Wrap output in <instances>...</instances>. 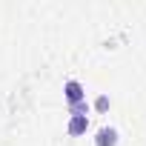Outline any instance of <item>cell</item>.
I'll return each instance as SVG.
<instances>
[{
  "label": "cell",
  "mask_w": 146,
  "mask_h": 146,
  "mask_svg": "<svg viewBox=\"0 0 146 146\" xmlns=\"http://www.w3.org/2000/svg\"><path fill=\"white\" fill-rule=\"evenodd\" d=\"M63 95H66L69 106H72V103H80V100H86V92H83V86H80L78 80H66V86H63Z\"/></svg>",
  "instance_id": "6da1fadb"
},
{
  "label": "cell",
  "mask_w": 146,
  "mask_h": 146,
  "mask_svg": "<svg viewBox=\"0 0 146 146\" xmlns=\"http://www.w3.org/2000/svg\"><path fill=\"white\" fill-rule=\"evenodd\" d=\"M86 129H89V117H86V115H72V120H69V126H66V132H69L72 137L86 135Z\"/></svg>",
  "instance_id": "7a4b0ae2"
},
{
  "label": "cell",
  "mask_w": 146,
  "mask_h": 146,
  "mask_svg": "<svg viewBox=\"0 0 146 146\" xmlns=\"http://www.w3.org/2000/svg\"><path fill=\"white\" fill-rule=\"evenodd\" d=\"M95 146H117V129L103 126V129L95 135Z\"/></svg>",
  "instance_id": "3957f363"
},
{
  "label": "cell",
  "mask_w": 146,
  "mask_h": 146,
  "mask_svg": "<svg viewBox=\"0 0 146 146\" xmlns=\"http://www.w3.org/2000/svg\"><path fill=\"white\" fill-rule=\"evenodd\" d=\"M69 112H72V115H89V103H86V100L72 103V106H69Z\"/></svg>",
  "instance_id": "277c9868"
},
{
  "label": "cell",
  "mask_w": 146,
  "mask_h": 146,
  "mask_svg": "<svg viewBox=\"0 0 146 146\" xmlns=\"http://www.w3.org/2000/svg\"><path fill=\"white\" fill-rule=\"evenodd\" d=\"M95 109H98V112H106V109H109V98H106V95H100V98L95 100Z\"/></svg>",
  "instance_id": "5b68a950"
}]
</instances>
